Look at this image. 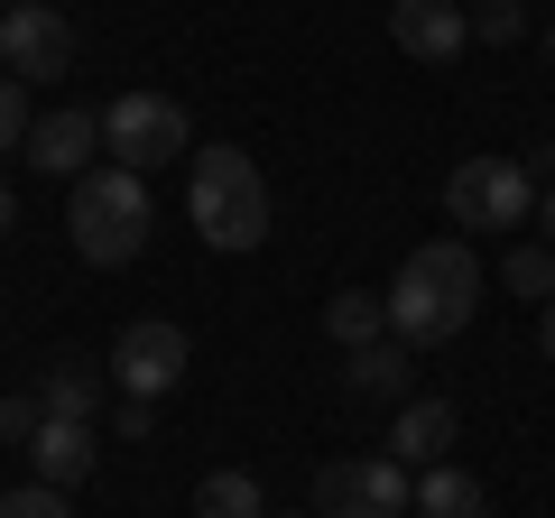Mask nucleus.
Here are the masks:
<instances>
[{"mask_svg": "<svg viewBox=\"0 0 555 518\" xmlns=\"http://www.w3.org/2000/svg\"><path fill=\"white\" fill-rule=\"evenodd\" d=\"M149 426H158V399H120V407H112V436H130V444H139Z\"/></svg>", "mask_w": 555, "mask_h": 518, "instance_id": "23", "label": "nucleus"}, {"mask_svg": "<svg viewBox=\"0 0 555 518\" xmlns=\"http://www.w3.org/2000/svg\"><path fill=\"white\" fill-rule=\"evenodd\" d=\"M500 279H509L528 306H546V297H555V250H546V241H518V250L500 259Z\"/></svg>", "mask_w": 555, "mask_h": 518, "instance_id": "18", "label": "nucleus"}, {"mask_svg": "<svg viewBox=\"0 0 555 518\" xmlns=\"http://www.w3.org/2000/svg\"><path fill=\"white\" fill-rule=\"evenodd\" d=\"M0 20H10V10H0Z\"/></svg>", "mask_w": 555, "mask_h": 518, "instance_id": "29", "label": "nucleus"}, {"mask_svg": "<svg viewBox=\"0 0 555 518\" xmlns=\"http://www.w3.org/2000/svg\"><path fill=\"white\" fill-rule=\"evenodd\" d=\"M185 222L214 250H259L269 241V177L250 167V148H195L185 158Z\"/></svg>", "mask_w": 555, "mask_h": 518, "instance_id": "2", "label": "nucleus"}, {"mask_svg": "<svg viewBox=\"0 0 555 518\" xmlns=\"http://www.w3.org/2000/svg\"><path fill=\"white\" fill-rule=\"evenodd\" d=\"M537 342H546V361H555V297H546V315H537Z\"/></svg>", "mask_w": 555, "mask_h": 518, "instance_id": "25", "label": "nucleus"}, {"mask_svg": "<svg viewBox=\"0 0 555 518\" xmlns=\"http://www.w3.org/2000/svg\"><path fill=\"white\" fill-rule=\"evenodd\" d=\"M112 379H120V399H167L185 379V334L167 315H139L130 334L112 342Z\"/></svg>", "mask_w": 555, "mask_h": 518, "instance_id": "8", "label": "nucleus"}, {"mask_svg": "<svg viewBox=\"0 0 555 518\" xmlns=\"http://www.w3.org/2000/svg\"><path fill=\"white\" fill-rule=\"evenodd\" d=\"M416 481L398 454H343L315 472V518H408Z\"/></svg>", "mask_w": 555, "mask_h": 518, "instance_id": "6", "label": "nucleus"}, {"mask_svg": "<svg viewBox=\"0 0 555 518\" xmlns=\"http://www.w3.org/2000/svg\"><path fill=\"white\" fill-rule=\"evenodd\" d=\"M93 426H75V417H47L38 436H28V472L38 481H56V491H75V481H93Z\"/></svg>", "mask_w": 555, "mask_h": 518, "instance_id": "12", "label": "nucleus"}, {"mask_svg": "<svg viewBox=\"0 0 555 518\" xmlns=\"http://www.w3.org/2000/svg\"><path fill=\"white\" fill-rule=\"evenodd\" d=\"M0 10H28V0H0Z\"/></svg>", "mask_w": 555, "mask_h": 518, "instance_id": "28", "label": "nucleus"}, {"mask_svg": "<svg viewBox=\"0 0 555 518\" xmlns=\"http://www.w3.org/2000/svg\"><path fill=\"white\" fill-rule=\"evenodd\" d=\"M473 38H491V47L528 38V0H473Z\"/></svg>", "mask_w": 555, "mask_h": 518, "instance_id": "20", "label": "nucleus"}, {"mask_svg": "<svg viewBox=\"0 0 555 518\" xmlns=\"http://www.w3.org/2000/svg\"><path fill=\"white\" fill-rule=\"evenodd\" d=\"M0 518H75V509L56 481H20V491H0Z\"/></svg>", "mask_w": 555, "mask_h": 518, "instance_id": "21", "label": "nucleus"}, {"mask_svg": "<svg viewBox=\"0 0 555 518\" xmlns=\"http://www.w3.org/2000/svg\"><path fill=\"white\" fill-rule=\"evenodd\" d=\"M93 148H102V120L93 112H38V130H28V167L38 177H93Z\"/></svg>", "mask_w": 555, "mask_h": 518, "instance_id": "10", "label": "nucleus"}, {"mask_svg": "<svg viewBox=\"0 0 555 518\" xmlns=\"http://www.w3.org/2000/svg\"><path fill=\"white\" fill-rule=\"evenodd\" d=\"M416 518H491V500H481V481H473V472L436 463V472L416 481Z\"/></svg>", "mask_w": 555, "mask_h": 518, "instance_id": "16", "label": "nucleus"}, {"mask_svg": "<svg viewBox=\"0 0 555 518\" xmlns=\"http://www.w3.org/2000/svg\"><path fill=\"white\" fill-rule=\"evenodd\" d=\"M28 130H38V112H28V83H20V75H0V158H10V148H28Z\"/></svg>", "mask_w": 555, "mask_h": 518, "instance_id": "19", "label": "nucleus"}, {"mask_svg": "<svg viewBox=\"0 0 555 518\" xmlns=\"http://www.w3.org/2000/svg\"><path fill=\"white\" fill-rule=\"evenodd\" d=\"M408 379H416V361H408V342H361V352H343V389L352 399H389V407H408Z\"/></svg>", "mask_w": 555, "mask_h": 518, "instance_id": "13", "label": "nucleus"}, {"mask_svg": "<svg viewBox=\"0 0 555 518\" xmlns=\"http://www.w3.org/2000/svg\"><path fill=\"white\" fill-rule=\"evenodd\" d=\"M195 518H269V500H259L250 472H232V463H222V472L195 481Z\"/></svg>", "mask_w": 555, "mask_h": 518, "instance_id": "17", "label": "nucleus"}, {"mask_svg": "<svg viewBox=\"0 0 555 518\" xmlns=\"http://www.w3.org/2000/svg\"><path fill=\"white\" fill-rule=\"evenodd\" d=\"M537 241H546V250H555V185H546V195H537Z\"/></svg>", "mask_w": 555, "mask_h": 518, "instance_id": "24", "label": "nucleus"}, {"mask_svg": "<svg viewBox=\"0 0 555 518\" xmlns=\"http://www.w3.org/2000/svg\"><path fill=\"white\" fill-rule=\"evenodd\" d=\"M537 56H546V65H555V28H537Z\"/></svg>", "mask_w": 555, "mask_h": 518, "instance_id": "27", "label": "nucleus"}, {"mask_svg": "<svg viewBox=\"0 0 555 518\" xmlns=\"http://www.w3.org/2000/svg\"><path fill=\"white\" fill-rule=\"evenodd\" d=\"M102 148H112V167H130V177H158V167L195 158V120L167 93H120L112 112H102Z\"/></svg>", "mask_w": 555, "mask_h": 518, "instance_id": "4", "label": "nucleus"}, {"mask_svg": "<svg viewBox=\"0 0 555 518\" xmlns=\"http://www.w3.org/2000/svg\"><path fill=\"white\" fill-rule=\"evenodd\" d=\"M0 65H10L20 83L65 75V65H75V20H65L56 0H28V10H10V20H0Z\"/></svg>", "mask_w": 555, "mask_h": 518, "instance_id": "7", "label": "nucleus"}, {"mask_svg": "<svg viewBox=\"0 0 555 518\" xmlns=\"http://www.w3.org/2000/svg\"><path fill=\"white\" fill-rule=\"evenodd\" d=\"M38 399H47V417H75V426H93V407H102V371H93V361H47Z\"/></svg>", "mask_w": 555, "mask_h": 518, "instance_id": "15", "label": "nucleus"}, {"mask_svg": "<svg viewBox=\"0 0 555 518\" xmlns=\"http://www.w3.org/2000/svg\"><path fill=\"white\" fill-rule=\"evenodd\" d=\"M47 426V399L38 389H10V399H0V444H28Z\"/></svg>", "mask_w": 555, "mask_h": 518, "instance_id": "22", "label": "nucleus"}, {"mask_svg": "<svg viewBox=\"0 0 555 518\" xmlns=\"http://www.w3.org/2000/svg\"><path fill=\"white\" fill-rule=\"evenodd\" d=\"M444 213H454L463 232H518V222L537 213L528 158H463L454 177H444Z\"/></svg>", "mask_w": 555, "mask_h": 518, "instance_id": "5", "label": "nucleus"}, {"mask_svg": "<svg viewBox=\"0 0 555 518\" xmlns=\"http://www.w3.org/2000/svg\"><path fill=\"white\" fill-rule=\"evenodd\" d=\"M306 518H315V509H306Z\"/></svg>", "mask_w": 555, "mask_h": 518, "instance_id": "30", "label": "nucleus"}, {"mask_svg": "<svg viewBox=\"0 0 555 518\" xmlns=\"http://www.w3.org/2000/svg\"><path fill=\"white\" fill-rule=\"evenodd\" d=\"M454 436H463V417H454L444 399H408V407L389 417V454L416 463V472H436V463L454 454Z\"/></svg>", "mask_w": 555, "mask_h": 518, "instance_id": "11", "label": "nucleus"}, {"mask_svg": "<svg viewBox=\"0 0 555 518\" xmlns=\"http://www.w3.org/2000/svg\"><path fill=\"white\" fill-rule=\"evenodd\" d=\"M473 297H481V259L463 250V232L454 241H416L398 259V279H389V334L408 352H436V342H454L473 324Z\"/></svg>", "mask_w": 555, "mask_h": 518, "instance_id": "1", "label": "nucleus"}, {"mask_svg": "<svg viewBox=\"0 0 555 518\" xmlns=\"http://www.w3.org/2000/svg\"><path fill=\"white\" fill-rule=\"evenodd\" d=\"M10 222H20V204H10V185H0V241H10Z\"/></svg>", "mask_w": 555, "mask_h": 518, "instance_id": "26", "label": "nucleus"}, {"mask_svg": "<svg viewBox=\"0 0 555 518\" xmlns=\"http://www.w3.org/2000/svg\"><path fill=\"white\" fill-rule=\"evenodd\" d=\"M65 241H75L93 269H120V259H139V241H149V177H130V167H93V177H75V204H65Z\"/></svg>", "mask_w": 555, "mask_h": 518, "instance_id": "3", "label": "nucleus"}, {"mask_svg": "<svg viewBox=\"0 0 555 518\" xmlns=\"http://www.w3.org/2000/svg\"><path fill=\"white\" fill-rule=\"evenodd\" d=\"M324 334H334L343 352H361V342H389V297H379V287H343V297L324 306Z\"/></svg>", "mask_w": 555, "mask_h": 518, "instance_id": "14", "label": "nucleus"}, {"mask_svg": "<svg viewBox=\"0 0 555 518\" xmlns=\"http://www.w3.org/2000/svg\"><path fill=\"white\" fill-rule=\"evenodd\" d=\"M389 47L416 65H454L473 47V10L463 0H389Z\"/></svg>", "mask_w": 555, "mask_h": 518, "instance_id": "9", "label": "nucleus"}]
</instances>
